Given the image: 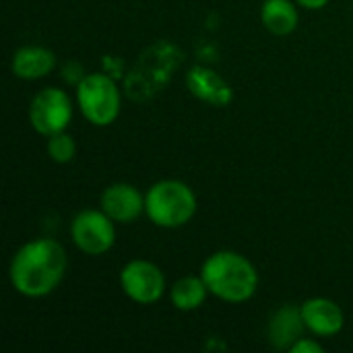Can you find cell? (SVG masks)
<instances>
[{
    "instance_id": "9c48e42d",
    "label": "cell",
    "mask_w": 353,
    "mask_h": 353,
    "mask_svg": "<svg viewBox=\"0 0 353 353\" xmlns=\"http://www.w3.org/2000/svg\"><path fill=\"white\" fill-rule=\"evenodd\" d=\"M101 211L116 223H130L145 213V196L126 182H116L101 192Z\"/></svg>"
},
{
    "instance_id": "277c9868",
    "label": "cell",
    "mask_w": 353,
    "mask_h": 353,
    "mask_svg": "<svg viewBox=\"0 0 353 353\" xmlns=\"http://www.w3.org/2000/svg\"><path fill=\"white\" fill-rule=\"evenodd\" d=\"M145 213L157 228L176 230L194 217L196 196L192 188L180 180H161L147 190Z\"/></svg>"
},
{
    "instance_id": "5b68a950",
    "label": "cell",
    "mask_w": 353,
    "mask_h": 353,
    "mask_svg": "<svg viewBox=\"0 0 353 353\" xmlns=\"http://www.w3.org/2000/svg\"><path fill=\"white\" fill-rule=\"evenodd\" d=\"M77 103L93 126H110L120 114L122 95L110 74L91 72L77 85Z\"/></svg>"
},
{
    "instance_id": "9a60e30c",
    "label": "cell",
    "mask_w": 353,
    "mask_h": 353,
    "mask_svg": "<svg viewBox=\"0 0 353 353\" xmlns=\"http://www.w3.org/2000/svg\"><path fill=\"white\" fill-rule=\"evenodd\" d=\"M207 285L203 281V277H194V275H188V277H182L178 279L172 290H170V300L174 304L176 310H182V312H190V310H196L205 304L207 300Z\"/></svg>"
},
{
    "instance_id": "8992f818",
    "label": "cell",
    "mask_w": 353,
    "mask_h": 353,
    "mask_svg": "<svg viewBox=\"0 0 353 353\" xmlns=\"http://www.w3.org/2000/svg\"><path fill=\"white\" fill-rule=\"evenodd\" d=\"M72 118V103L66 91L58 87H46L37 91L29 103V122L35 132L52 137L66 130Z\"/></svg>"
},
{
    "instance_id": "52a82bcc",
    "label": "cell",
    "mask_w": 353,
    "mask_h": 353,
    "mask_svg": "<svg viewBox=\"0 0 353 353\" xmlns=\"http://www.w3.org/2000/svg\"><path fill=\"white\" fill-rule=\"evenodd\" d=\"M114 223L116 221H112L103 211L85 209L74 215L70 223V238L81 252L89 256H101L116 242Z\"/></svg>"
},
{
    "instance_id": "7a4b0ae2",
    "label": "cell",
    "mask_w": 353,
    "mask_h": 353,
    "mask_svg": "<svg viewBox=\"0 0 353 353\" xmlns=\"http://www.w3.org/2000/svg\"><path fill=\"white\" fill-rule=\"evenodd\" d=\"M201 277L209 294L230 304L250 300L259 288V273L254 265L234 250L213 252L203 263Z\"/></svg>"
},
{
    "instance_id": "7c38bea8",
    "label": "cell",
    "mask_w": 353,
    "mask_h": 353,
    "mask_svg": "<svg viewBox=\"0 0 353 353\" xmlns=\"http://www.w3.org/2000/svg\"><path fill=\"white\" fill-rule=\"evenodd\" d=\"M306 331L302 310L294 304L281 306L269 321V341L275 350H292Z\"/></svg>"
},
{
    "instance_id": "4fadbf2b",
    "label": "cell",
    "mask_w": 353,
    "mask_h": 353,
    "mask_svg": "<svg viewBox=\"0 0 353 353\" xmlns=\"http://www.w3.org/2000/svg\"><path fill=\"white\" fill-rule=\"evenodd\" d=\"M56 66V56L52 50L41 46H25L19 48L12 56L10 70L14 77L25 81H35L52 72Z\"/></svg>"
},
{
    "instance_id": "2e32d148",
    "label": "cell",
    "mask_w": 353,
    "mask_h": 353,
    "mask_svg": "<svg viewBox=\"0 0 353 353\" xmlns=\"http://www.w3.org/2000/svg\"><path fill=\"white\" fill-rule=\"evenodd\" d=\"M46 151H48L52 161L68 163V161H72V157L77 153V145H74V139L66 130H62V132H56V134L48 137Z\"/></svg>"
},
{
    "instance_id": "6da1fadb",
    "label": "cell",
    "mask_w": 353,
    "mask_h": 353,
    "mask_svg": "<svg viewBox=\"0 0 353 353\" xmlns=\"http://www.w3.org/2000/svg\"><path fill=\"white\" fill-rule=\"evenodd\" d=\"M66 265V252L56 240H31L23 244L10 261V285L25 298H43L62 283Z\"/></svg>"
},
{
    "instance_id": "ac0fdd59",
    "label": "cell",
    "mask_w": 353,
    "mask_h": 353,
    "mask_svg": "<svg viewBox=\"0 0 353 353\" xmlns=\"http://www.w3.org/2000/svg\"><path fill=\"white\" fill-rule=\"evenodd\" d=\"M296 2L304 8H310V10H319V8L329 4V0H296Z\"/></svg>"
},
{
    "instance_id": "3957f363",
    "label": "cell",
    "mask_w": 353,
    "mask_h": 353,
    "mask_svg": "<svg viewBox=\"0 0 353 353\" xmlns=\"http://www.w3.org/2000/svg\"><path fill=\"white\" fill-rule=\"evenodd\" d=\"M184 60V54L174 43L157 41L147 48L134 68L124 79V93L134 101H147L161 91L172 79L174 70Z\"/></svg>"
},
{
    "instance_id": "8fae6325",
    "label": "cell",
    "mask_w": 353,
    "mask_h": 353,
    "mask_svg": "<svg viewBox=\"0 0 353 353\" xmlns=\"http://www.w3.org/2000/svg\"><path fill=\"white\" fill-rule=\"evenodd\" d=\"M186 87L196 99L215 108H223L234 99V89L230 83L207 66H192L186 72Z\"/></svg>"
},
{
    "instance_id": "5bb4252c",
    "label": "cell",
    "mask_w": 353,
    "mask_h": 353,
    "mask_svg": "<svg viewBox=\"0 0 353 353\" xmlns=\"http://www.w3.org/2000/svg\"><path fill=\"white\" fill-rule=\"evenodd\" d=\"M261 21L273 35H290L296 31L300 14L292 0H265Z\"/></svg>"
},
{
    "instance_id": "ba28073f",
    "label": "cell",
    "mask_w": 353,
    "mask_h": 353,
    "mask_svg": "<svg viewBox=\"0 0 353 353\" xmlns=\"http://www.w3.org/2000/svg\"><path fill=\"white\" fill-rule=\"evenodd\" d=\"M122 292L137 304H155L165 294V275L163 271L149 261L137 259L122 267L120 271Z\"/></svg>"
},
{
    "instance_id": "30bf717a",
    "label": "cell",
    "mask_w": 353,
    "mask_h": 353,
    "mask_svg": "<svg viewBox=\"0 0 353 353\" xmlns=\"http://www.w3.org/2000/svg\"><path fill=\"white\" fill-rule=\"evenodd\" d=\"M300 310L306 331L319 337H333L341 333L345 325V314L341 306L329 298H310L300 306Z\"/></svg>"
},
{
    "instance_id": "e0dca14e",
    "label": "cell",
    "mask_w": 353,
    "mask_h": 353,
    "mask_svg": "<svg viewBox=\"0 0 353 353\" xmlns=\"http://www.w3.org/2000/svg\"><path fill=\"white\" fill-rule=\"evenodd\" d=\"M292 353H323V345L316 343L314 339H308V337H302L294 343V347L290 350Z\"/></svg>"
}]
</instances>
